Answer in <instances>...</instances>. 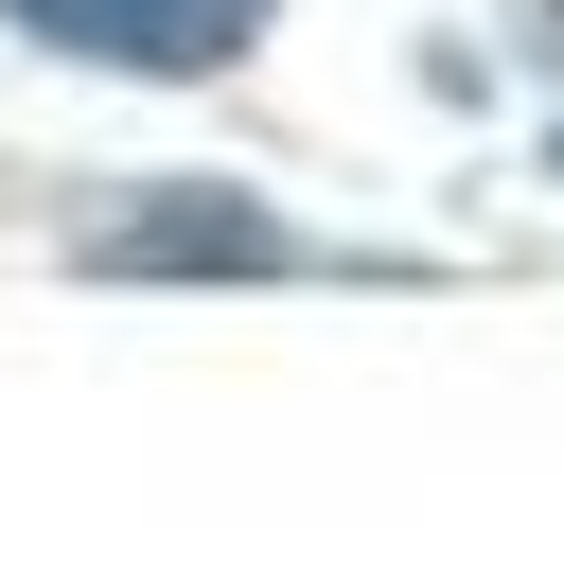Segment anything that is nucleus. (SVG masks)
<instances>
[{
	"instance_id": "obj_1",
	"label": "nucleus",
	"mask_w": 564,
	"mask_h": 564,
	"mask_svg": "<svg viewBox=\"0 0 564 564\" xmlns=\"http://www.w3.org/2000/svg\"><path fill=\"white\" fill-rule=\"evenodd\" d=\"M264 264H300L282 212H247V194H212V176H176V194H141V212H88V282H264Z\"/></svg>"
},
{
	"instance_id": "obj_4",
	"label": "nucleus",
	"mask_w": 564,
	"mask_h": 564,
	"mask_svg": "<svg viewBox=\"0 0 564 564\" xmlns=\"http://www.w3.org/2000/svg\"><path fill=\"white\" fill-rule=\"evenodd\" d=\"M546 176H564V123H546Z\"/></svg>"
},
{
	"instance_id": "obj_3",
	"label": "nucleus",
	"mask_w": 564,
	"mask_h": 564,
	"mask_svg": "<svg viewBox=\"0 0 564 564\" xmlns=\"http://www.w3.org/2000/svg\"><path fill=\"white\" fill-rule=\"evenodd\" d=\"M546 53H564V0H546Z\"/></svg>"
},
{
	"instance_id": "obj_2",
	"label": "nucleus",
	"mask_w": 564,
	"mask_h": 564,
	"mask_svg": "<svg viewBox=\"0 0 564 564\" xmlns=\"http://www.w3.org/2000/svg\"><path fill=\"white\" fill-rule=\"evenodd\" d=\"M35 53H70V70H159V88H194V70H229L247 35H264V0H0Z\"/></svg>"
}]
</instances>
